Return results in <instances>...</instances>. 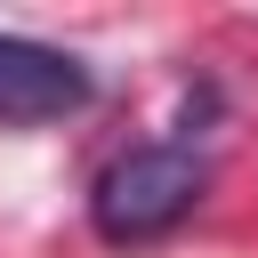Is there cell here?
<instances>
[{
  "mask_svg": "<svg viewBox=\"0 0 258 258\" xmlns=\"http://www.w3.org/2000/svg\"><path fill=\"white\" fill-rule=\"evenodd\" d=\"M202 185H210V161L194 145L161 137V145H137L121 161H105V177L89 194V218H97L105 242H153L202 202Z\"/></svg>",
  "mask_w": 258,
  "mask_h": 258,
  "instance_id": "6da1fadb",
  "label": "cell"
},
{
  "mask_svg": "<svg viewBox=\"0 0 258 258\" xmlns=\"http://www.w3.org/2000/svg\"><path fill=\"white\" fill-rule=\"evenodd\" d=\"M89 105V64L48 48V40H24V32H0V129H40V121H64Z\"/></svg>",
  "mask_w": 258,
  "mask_h": 258,
  "instance_id": "7a4b0ae2",
  "label": "cell"
}]
</instances>
